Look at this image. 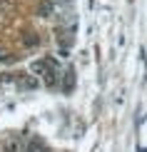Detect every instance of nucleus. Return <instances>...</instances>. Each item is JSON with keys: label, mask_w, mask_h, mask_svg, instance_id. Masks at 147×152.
Listing matches in <instances>:
<instances>
[{"label": "nucleus", "mask_w": 147, "mask_h": 152, "mask_svg": "<svg viewBox=\"0 0 147 152\" xmlns=\"http://www.w3.org/2000/svg\"><path fill=\"white\" fill-rule=\"evenodd\" d=\"M55 12V5L50 3V0H45V3H40V8H37V15H42V18H50Z\"/></svg>", "instance_id": "nucleus-1"}]
</instances>
